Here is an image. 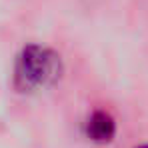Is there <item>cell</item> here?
I'll return each mask as SVG.
<instances>
[{
    "label": "cell",
    "instance_id": "obj_1",
    "mask_svg": "<svg viewBox=\"0 0 148 148\" xmlns=\"http://www.w3.org/2000/svg\"><path fill=\"white\" fill-rule=\"evenodd\" d=\"M64 60L50 46L30 42L22 46L14 62V86L22 92L48 90L64 76Z\"/></svg>",
    "mask_w": 148,
    "mask_h": 148
},
{
    "label": "cell",
    "instance_id": "obj_2",
    "mask_svg": "<svg viewBox=\"0 0 148 148\" xmlns=\"http://www.w3.org/2000/svg\"><path fill=\"white\" fill-rule=\"evenodd\" d=\"M86 136L98 144L110 142L116 136V120L110 112L106 110H94L90 112L88 120H86Z\"/></svg>",
    "mask_w": 148,
    "mask_h": 148
},
{
    "label": "cell",
    "instance_id": "obj_3",
    "mask_svg": "<svg viewBox=\"0 0 148 148\" xmlns=\"http://www.w3.org/2000/svg\"><path fill=\"white\" fill-rule=\"evenodd\" d=\"M138 148H148V144H142V146H138Z\"/></svg>",
    "mask_w": 148,
    "mask_h": 148
}]
</instances>
